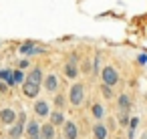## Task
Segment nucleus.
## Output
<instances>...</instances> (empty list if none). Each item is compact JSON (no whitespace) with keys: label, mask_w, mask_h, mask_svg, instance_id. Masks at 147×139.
<instances>
[{"label":"nucleus","mask_w":147,"mask_h":139,"mask_svg":"<svg viewBox=\"0 0 147 139\" xmlns=\"http://www.w3.org/2000/svg\"><path fill=\"white\" fill-rule=\"evenodd\" d=\"M24 125H26V115H24V111H20V115L16 117V125H12L10 131H8V137L10 139H20L22 133H24Z\"/></svg>","instance_id":"obj_1"},{"label":"nucleus","mask_w":147,"mask_h":139,"mask_svg":"<svg viewBox=\"0 0 147 139\" xmlns=\"http://www.w3.org/2000/svg\"><path fill=\"white\" fill-rule=\"evenodd\" d=\"M83 97H85V85L83 83H75L69 91V101L73 105H81L83 103Z\"/></svg>","instance_id":"obj_2"},{"label":"nucleus","mask_w":147,"mask_h":139,"mask_svg":"<svg viewBox=\"0 0 147 139\" xmlns=\"http://www.w3.org/2000/svg\"><path fill=\"white\" fill-rule=\"evenodd\" d=\"M101 81H103V85L113 87V85L119 83V75H117V71H115L113 67H105L103 73H101Z\"/></svg>","instance_id":"obj_3"},{"label":"nucleus","mask_w":147,"mask_h":139,"mask_svg":"<svg viewBox=\"0 0 147 139\" xmlns=\"http://www.w3.org/2000/svg\"><path fill=\"white\" fill-rule=\"evenodd\" d=\"M63 135H65V139H77V137H79V129H77V125H75L73 121L63 123Z\"/></svg>","instance_id":"obj_4"},{"label":"nucleus","mask_w":147,"mask_h":139,"mask_svg":"<svg viewBox=\"0 0 147 139\" xmlns=\"http://www.w3.org/2000/svg\"><path fill=\"white\" fill-rule=\"evenodd\" d=\"M26 135L28 139H40V125L36 123V119L26 123Z\"/></svg>","instance_id":"obj_5"},{"label":"nucleus","mask_w":147,"mask_h":139,"mask_svg":"<svg viewBox=\"0 0 147 139\" xmlns=\"http://www.w3.org/2000/svg\"><path fill=\"white\" fill-rule=\"evenodd\" d=\"M38 89H40V85H34V83H30V81H24V83H22V93H24L26 97H30V99H34V97L38 95Z\"/></svg>","instance_id":"obj_6"},{"label":"nucleus","mask_w":147,"mask_h":139,"mask_svg":"<svg viewBox=\"0 0 147 139\" xmlns=\"http://www.w3.org/2000/svg\"><path fill=\"white\" fill-rule=\"evenodd\" d=\"M77 73H79V71H77V57L73 55V57H71V61L65 65V75H67L69 79H75V77H77Z\"/></svg>","instance_id":"obj_7"},{"label":"nucleus","mask_w":147,"mask_h":139,"mask_svg":"<svg viewBox=\"0 0 147 139\" xmlns=\"http://www.w3.org/2000/svg\"><path fill=\"white\" fill-rule=\"evenodd\" d=\"M0 121H2L4 125H12L16 121V113L12 109H2L0 111Z\"/></svg>","instance_id":"obj_8"},{"label":"nucleus","mask_w":147,"mask_h":139,"mask_svg":"<svg viewBox=\"0 0 147 139\" xmlns=\"http://www.w3.org/2000/svg\"><path fill=\"white\" fill-rule=\"evenodd\" d=\"M24 81H30V83H34V85H40V83H42V71H40L38 67H34V69L26 75Z\"/></svg>","instance_id":"obj_9"},{"label":"nucleus","mask_w":147,"mask_h":139,"mask_svg":"<svg viewBox=\"0 0 147 139\" xmlns=\"http://www.w3.org/2000/svg\"><path fill=\"white\" fill-rule=\"evenodd\" d=\"M57 87H59V81H57V75H47L45 77V89L49 91V93H55L57 91Z\"/></svg>","instance_id":"obj_10"},{"label":"nucleus","mask_w":147,"mask_h":139,"mask_svg":"<svg viewBox=\"0 0 147 139\" xmlns=\"http://www.w3.org/2000/svg\"><path fill=\"white\" fill-rule=\"evenodd\" d=\"M34 113L38 115V117H49V103L47 101H36L34 103Z\"/></svg>","instance_id":"obj_11"},{"label":"nucleus","mask_w":147,"mask_h":139,"mask_svg":"<svg viewBox=\"0 0 147 139\" xmlns=\"http://www.w3.org/2000/svg\"><path fill=\"white\" fill-rule=\"evenodd\" d=\"M40 139H55V125H40Z\"/></svg>","instance_id":"obj_12"},{"label":"nucleus","mask_w":147,"mask_h":139,"mask_svg":"<svg viewBox=\"0 0 147 139\" xmlns=\"http://www.w3.org/2000/svg\"><path fill=\"white\" fill-rule=\"evenodd\" d=\"M93 135H95L97 139H105V137H107V127H105L101 121L95 123V125H93Z\"/></svg>","instance_id":"obj_13"},{"label":"nucleus","mask_w":147,"mask_h":139,"mask_svg":"<svg viewBox=\"0 0 147 139\" xmlns=\"http://www.w3.org/2000/svg\"><path fill=\"white\" fill-rule=\"evenodd\" d=\"M117 105H119V111H129L131 109V99L127 95H121L119 101H117Z\"/></svg>","instance_id":"obj_14"},{"label":"nucleus","mask_w":147,"mask_h":139,"mask_svg":"<svg viewBox=\"0 0 147 139\" xmlns=\"http://www.w3.org/2000/svg\"><path fill=\"white\" fill-rule=\"evenodd\" d=\"M49 117H51V123L53 125H63L65 123V115L61 111H53V113H49Z\"/></svg>","instance_id":"obj_15"},{"label":"nucleus","mask_w":147,"mask_h":139,"mask_svg":"<svg viewBox=\"0 0 147 139\" xmlns=\"http://www.w3.org/2000/svg\"><path fill=\"white\" fill-rule=\"evenodd\" d=\"M93 115H95L97 119H103V115H105V107H103V105H99V103H97V105H93Z\"/></svg>","instance_id":"obj_16"},{"label":"nucleus","mask_w":147,"mask_h":139,"mask_svg":"<svg viewBox=\"0 0 147 139\" xmlns=\"http://www.w3.org/2000/svg\"><path fill=\"white\" fill-rule=\"evenodd\" d=\"M0 79L6 81L8 85H14V81H12V73H10V71H0Z\"/></svg>","instance_id":"obj_17"},{"label":"nucleus","mask_w":147,"mask_h":139,"mask_svg":"<svg viewBox=\"0 0 147 139\" xmlns=\"http://www.w3.org/2000/svg\"><path fill=\"white\" fill-rule=\"evenodd\" d=\"M20 53H24V55H28V53H36V47H34L32 43H26V45L20 47Z\"/></svg>","instance_id":"obj_18"},{"label":"nucleus","mask_w":147,"mask_h":139,"mask_svg":"<svg viewBox=\"0 0 147 139\" xmlns=\"http://www.w3.org/2000/svg\"><path fill=\"white\" fill-rule=\"evenodd\" d=\"M24 77H26V75H24L22 71H16V73H12V81H14V83H18V85H20V83H24Z\"/></svg>","instance_id":"obj_19"},{"label":"nucleus","mask_w":147,"mask_h":139,"mask_svg":"<svg viewBox=\"0 0 147 139\" xmlns=\"http://www.w3.org/2000/svg\"><path fill=\"white\" fill-rule=\"evenodd\" d=\"M101 93H103V97H105V99H111V97H113V93H111V87H109V85H103V87H101Z\"/></svg>","instance_id":"obj_20"},{"label":"nucleus","mask_w":147,"mask_h":139,"mask_svg":"<svg viewBox=\"0 0 147 139\" xmlns=\"http://www.w3.org/2000/svg\"><path fill=\"white\" fill-rule=\"evenodd\" d=\"M119 123H123V125L129 123V119H127V111H121V115H119Z\"/></svg>","instance_id":"obj_21"},{"label":"nucleus","mask_w":147,"mask_h":139,"mask_svg":"<svg viewBox=\"0 0 147 139\" xmlns=\"http://www.w3.org/2000/svg\"><path fill=\"white\" fill-rule=\"evenodd\" d=\"M137 123H139V119H137V117H133V119H131V121H129L127 125H129V129H131V131H135V127H137Z\"/></svg>","instance_id":"obj_22"},{"label":"nucleus","mask_w":147,"mask_h":139,"mask_svg":"<svg viewBox=\"0 0 147 139\" xmlns=\"http://www.w3.org/2000/svg\"><path fill=\"white\" fill-rule=\"evenodd\" d=\"M8 89V85H6V81H2V79H0V91H6Z\"/></svg>","instance_id":"obj_23"},{"label":"nucleus","mask_w":147,"mask_h":139,"mask_svg":"<svg viewBox=\"0 0 147 139\" xmlns=\"http://www.w3.org/2000/svg\"><path fill=\"white\" fill-rule=\"evenodd\" d=\"M63 103H65V99H63V97H57V105L63 107Z\"/></svg>","instance_id":"obj_24"},{"label":"nucleus","mask_w":147,"mask_h":139,"mask_svg":"<svg viewBox=\"0 0 147 139\" xmlns=\"http://www.w3.org/2000/svg\"><path fill=\"white\" fill-rule=\"evenodd\" d=\"M141 139H147V133H145V135H143V137H141Z\"/></svg>","instance_id":"obj_25"},{"label":"nucleus","mask_w":147,"mask_h":139,"mask_svg":"<svg viewBox=\"0 0 147 139\" xmlns=\"http://www.w3.org/2000/svg\"><path fill=\"white\" fill-rule=\"evenodd\" d=\"M117 139H119V137H117Z\"/></svg>","instance_id":"obj_26"}]
</instances>
